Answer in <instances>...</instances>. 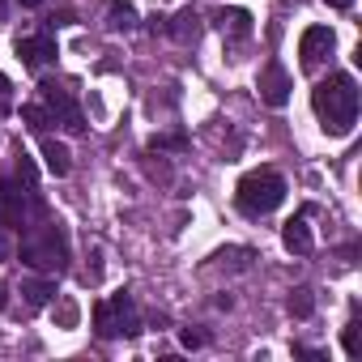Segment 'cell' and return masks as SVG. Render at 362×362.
Here are the masks:
<instances>
[{
	"label": "cell",
	"instance_id": "cell-2",
	"mask_svg": "<svg viewBox=\"0 0 362 362\" xmlns=\"http://www.w3.org/2000/svg\"><path fill=\"white\" fill-rule=\"evenodd\" d=\"M281 201H286V179H281L277 170H269V166L247 170V175L239 179V188H235V205H239L247 218H264V214H273Z\"/></svg>",
	"mask_w": 362,
	"mask_h": 362
},
{
	"label": "cell",
	"instance_id": "cell-3",
	"mask_svg": "<svg viewBox=\"0 0 362 362\" xmlns=\"http://www.w3.org/2000/svg\"><path fill=\"white\" fill-rule=\"evenodd\" d=\"M22 260L30 269H47V273H60L69 264V230L60 222H47L39 226V235H30L22 243Z\"/></svg>",
	"mask_w": 362,
	"mask_h": 362
},
{
	"label": "cell",
	"instance_id": "cell-21",
	"mask_svg": "<svg viewBox=\"0 0 362 362\" xmlns=\"http://www.w3.org/2000/svg\"><path fill=\"white\" fill-rule=\"evenodd\" d=\"M47 26H73V9H56V13L47 18Z\"/></svg>",
	"mask_w": 362,
	"mask_h": 362
},
{
	"label": "cell",
	"instance_id": "cell-25",
	"mask_svg": "<svg viewBox=\"0 0 362 362\" xmlns=\"http://www.w3.org/2000/svg\"><path fill=\"white\" fill-rule=\"evenodd\" d=\"M324 5H332V9H354V0H324Z\"/></svg>",
	"mask_w": 362,
	"mask_h": 362
},
{
	"label": "cell",
	"instance_id": "cell-17",
	"mask_svg": "<svg viewBox=\"0 0 362 362\" xmlns=\"http://www.w3.org/2000/svg\"><path fill=\"white\" fill-rule=\"evenodd\" d=\"M341 341H345V354H349V358H358V354H362V320H358V307H354V315H349V324H345Z\"/></svg>",
	"mask_w": 362,
	"mask_h": 362
},
{
	"label": "cell",
	"instance_id": "cell-4",
	"mask_svg": "<svg viewBox=\"0 0 362 362\" xmlns=\"http://www.w3.org/2000/svg\"><path fill=\"white\" fill-rule=\"evenodd\" d=\"M94 332L103 341H111V337H136L141 332V315H136V303H132L128 290L94 303Z\"/></svg>",
	"mask_w": 362,
	"mask_h": 362
},
{
	"label": "cell",
	"instance_id": "cell-6",
	"mask_svg": "<svg viewBox=\"0 0 362 362\" xmlns=\"http://www.w3.org/2000/svg\"><path fill=\"white\" fill-rule=\"evenodd\" d=\"M30 209H39V197L35 188L22 192V184H9V179H0V226H26Z\"/></svg>",
	"mask_w": 362,
	"mask_h": 362
},
{
	"label": "cell",
	"instance_id": "cell-26",
	"mask_svg": "<svg viewBox=\"0 0 362 362\" xmlns=\"http://www.w3.org/2000/svg\"><path fill=\"white\" fill-rule=\"evenodd\" d=\"M9 22V0H0V26Z\"/></svg>",
	"mask_w": 362,
	"mask_h": 362
},
{
	"label": "cell",
	"instance_id": "cell-14",
	"mask_svg": "<svg viewBox=\"0 0 362 362\" xmlns=\"http://www.w3.org/2000/svg\"><path fill=\"white\" fill-rule=\"evenodd\" d=\"M22 294H26V303H30V307H47V303L56 298V277H39V281H26V286H22Z\"/></svg>",
	"mask_w": 362,
	"mask_h": 362
},
{
	"label": "cell",
	"instance_id": "cell-15",
	"mask_svg": "<svg viewBox=\"0 0 362 362\" xmlns=\"http://www.w3.org/2000/svg\"><path fill=\"white\" fill-rule=\"evenodd\" d=\"M107 26L111 30H132L136 26V9L124 5V0H111V9H107Z\"/></svg>",
	"mask_w": 362,
	"mask_h": 362
},
{
	"label": "cell",
	"instance_id": "cell-23",
	"mask_svg": "<svg viewBox=\"0 0 362 362\" xmlns=\"http://www.w3.org/2000/svg\"><path fill=\"white\" fill-rule=\"evenodd\" d=\"M13 256V243H9V235H5V226H0V260H9Z\"/></svg>",
	"mask_w": 362,
	"mask_h": 362
},
{
	"label": "cell",
	"instance_id": "cell-12",
	"mask_svg": "<svg viewBox=\"0 0 362 362\" xmlns=\"http://www.w3.org/2000/svg\"><path fill=\"white\" fill-rule=\"evenodd\" d=\"M43 158H47V170H52L56 179H64V175L73 170V153H69V145H64V141L43 136Z\"/></svg>",
	"mask_w": 362,
	"mask_h": 362
},
{
	"label": "cell",
	"instance_id": "cell-8",
	"mask_svg": "<svg viewBox=\"0 0 362 362\" xmlns=\"http://www.w3.org/2000/svg\"><path fill=\"white\" fill-rule=\"evenodd\" d=\"M332 47H337V35H332L328 26H307V30H303V39H298V56H303V64H307V69H315Z\"/></svg>",
	"mask_w": 362,
	"mask_h": 362
},
{
	"label": "cell",
	"instance_id": "cell-24",
	"mask_svg": "<svg viewBox=\"0 0 362 362\" xmlns=\"http://www.w3.org/2000/svg\"><path fill=\"white\" fill-rule=\"evenodd\" d=\"M9 90H13V86H9V77L0 73V107H9Z\"/></svg>",
	"mask_w": 362,
	"mask_h": 362
},
{
	"label": "cell",
	"instance_id": "cell-11",
	"mask_svg": "<svg viewBox=\"0 0 362 362\" xmlns=\"http://www.w3.org/2000/svg\"><path fill=\"white\" fill-rule=\"evenodd\" d=\"M214 22H218V30L230 35V39H247V35H252V13H247V9H218Z\"/></svg>",
	"mask_w": 362,
	"mask_h": 362
},
{
	"label": "cell",
	"instance_id": "cell-5",
	"mask_svg": "<svg viewBox=\"0 0 362 362\" xmlns=\"http://www.w3.org/2000/svg\"><path fill=\"white\" fill-rule=\"evenodd\" d=\"M39 98H43V107H47V115H52L56 124H64L69 132H86V115H81L77 98H73L64 86H56V81H43V86H39Z\"/></svg>",
	"mask_w": 362,
	"mask_h": 362
},
{
	"label": "cell",
	"instance_id": "cell-16",
	"mask_svg": "<svg viewBox=\"0 0 362 362\" xmlns=\"http://www.w3.org/2000/svg\"><path fill=\"white\" fill-rule=\"evenodd\" d=\"M311 311H315V294H311V286H298V290H290V315H298V320H311Z\"/></svg>",
	"mask_w": 362,
	"mask_h": 362
},
{
	"label": "cell",
	"instance_id": "cell-18",
	"mask_svg": "<svg viewBox=\"0 0 362 362\" xmlns=\"http://www.w3.org/2000/svg\"><path fill=\"white\" fill-rule=\"evenodd\" d=\"M22 119H26V124H30L35 132H47V128L56 124V119L47 115V107H39V103H30V107H22Z\"/></svg>",
	"mask_w": 362,
	"mask_h": 362
},
{
	"label": "cell",
	"instance_id": "cell-7",
	"mask_svg": "<svg viewBox=\"0 0 362 362\" xmlns=\"http://www.w3.org/2000/svg\"><path fill=\"white\" fill-rule=\"evenodd\" d=\"M290 90H294L290 73H286L277 60H269V64L260 69V98H264L269 107H286V103H290Z\"/></svg>",
	"mask_w": 362,
	"mask_h": 362
},
{
	"label": "cell",
	"instance_id": "cell-1",
	"mask_svg": "<svg viewBox=\"0 0 362 362\" xmlns=\"http://www.w3.org/2000/svg\"><path fill=\"white\" fill-rule=\"evenodd\" d=\"M311 107L328 136H349L358 124V81L349 73H328L311 90Z\"/></svg>",
	"mask_w": 362,
	"mask_h": 362
},
{
	"label": "cell",
	"instance_id": "cell-13",
	"mask_svg": "<svg viewBox=\"0 0 362 362\" xmlns=\"http://www.w3.org/2000/svg\"><path fill=\"white\" fill-rule=\"evenodd\" d=\"M166 30H170L179 43H197V39H201V18H197L192 9H184L175 22H166Z\"/></svg>",
	"mask_w": 362,
	"mask_h": 362
},
{
	"label": "cell",
	"instance_id": "cell-20",
	"mask_svg": "<svg viewBox=\"0 0 362 362\" xmlns=\"http://www.w3.org/2000/svg\"><path fill=\"white\" fill-rule=\"evenodd\" d=\"M77 320H81V307H77L73 298H64V303L56 307V324H60V328H77Z\"/></svg>",
	"mask_w": 362,
	"mask_h": 362
},
{
	"label": "cell",
	"instance_id": "cell-9",
	"mask_svg": "<svg viewBox=\"0 0 362 362\" xmlns=\"http://www.w3.org/2000/svg\"><path fill=\"white\" fill-rule=\"evenodd\" d=\"M60 52H56V39H52V30H43V35H30V39H18V60L26 64V69H43V64H52Z\"/></svg>",
	"mask_w": 362,
	"mask_h": 362
},
{
	"label": "cell",
	"instance_id": "cell-19",
	"mask_svg": "<svg viewBox=\"0 0 362 362\" xmlns=\"http://www.w3.org/2000/svg\"><path fill=\"white\" fill-rule=\"evenodd\" d=\"M192 141H188V132H162V136H153L149 141V149H175V153H184Z\"/></svg>",
	"mask_w": 362,
	"mask_h": 362
},
{
	"label": "cell",
	"instance_id": "cell-27",
	"mask_svg": "<svg viewBox=\"0 0 362 362\" xmlns=\"http://www.w3.org/2000/svg\"><path fill=\"white\" fill-rule=\"evenodd\" d=\"M9 307V286H0V311Z\"/></svg>",
	"mask_w": 362,
	"mask_h": 362
},
{
	"label": "cell",
	"instance_id": "cell-28",
	"mask_svg": "<svg viewBox=\"0 0 362 362\" xmlns=\"http://www.w3.org/2000/svg\"><path fill=\"white\" fill-rule=\"evenodd\" d=\"M18 5H26V9H39V5H43V0H18Z\"/></svg>",
	"mask_w": 362,
	"mask_h": 362
},
{
	"label": "cell",
	"instance_id": "cell-22",
	"mask_svg": "<svg viewBox=\"0 0 362 362\" xmlns=\"http://www.w3.org/2000/svg\"><path fill=\"white\" fill-rule=\"evenodd\" d=\"M179 341H184L188 349H197V345H205V337H201V332H192V328H184V337H179Z\"/></svg>",
	"mask_w": 362,
	"mask_h": 362
},
{
	"label": "cell",
	"instance_id": "cell-10",
	"mask_svg": "<svg viewBox=\"0 0 362 362\" xmlns=\"http://www.w3.org/2000/svg\"><path fill=\"white\" fill-rule=\"evenodd\" d=\"M307 218H311V205H307L298 218H290V222L281 226V243H286V252H294V256H311V247H315Z\"/></svg>",
	"mask_w": 362,
	"mask_h": 362
}]
</instances>
